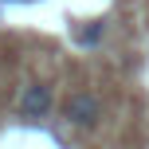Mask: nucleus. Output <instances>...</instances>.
<instances>
[{"label":"nucleus","mask_w":149,"mask_h":149,"mask_svg":"<svg viewBox=\"0 0 149 149\" xmlns=\"http://www.w3.org/2000/svg\"><path fill=\"white\" fill-rule=\"evenodd\" d=\"M98 36H102V24H94V28H86V31H82V36H79V39H82V43H94V39H98Z\"/></svg>","instance_id":"3"},{"label":"nucleus","mask_w":149,"mask_h":149,"mask_svg":"<svg viewBox=\"0 0 149 149\" xmlns=\"http://www.w3.org/2000/svg\"><path fill=\"white\" fill-rule=\"evenodd\" d=\"M63 118L71 126H79V130H94L98 118H102V102L90 90H74V94H67V102H63Z\"/></svg>","instance_id":"1"},{"label":"nucleus","mask_w":149,"mask_h":149,"mask_svg":"<svg viewBox=\"0 0 149 149\" xmlns=\"http://www.w3.org/2000/svg\"><path fill=\"white\" fill-rule=\"evenodd\" d=\"M51 102H55L51 86H47V82H31V86L24 90V98H20V118H24V122L47 118V114H51Z\"/></svg>","instance_id":"2"}]
</instances>
